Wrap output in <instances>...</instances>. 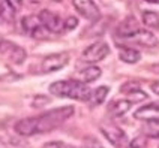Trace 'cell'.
I'll list each match as a JSON object with an SVG mask.
<instances>
[{
  "label": "cell",
  "instance_id": "cell-30",
  "mask_svg": "<svg viewBox=\"0 0 159 148\" xmlns=\"http://www.w3.org/2000/svg\"><path fill=\"white\" fill-rule=\"evenodd\" d=\"M68 148H75V147H68Z\"/></svg>",
  "mask_w": 159,
  "mask_h": 148
},
{
  "label": "cell",
  "instance_id": "cell-17",
  "mask_svg": "<svg viewBox=\"0 0 159 148\" xmlns=\"http://www.w3.org/2000/svg\"><path fill=\"white\" fill-rule=\"evenodd\" d=\"M143 132L149 138H159V117L158 118H153V120L144 121Z\"/></svg>",
  "mask_w": 159,
  "mask_h": 148
},
{
  "label": "cell",
  "instance_id": "cell-14",
  "mask_svg": "<svg viewBox=\"0 0 159 148\" xmlns=\"http://www.w3.org/2000/svg\"><path fill=\"white\" fill-rule=\"evenodd\" d=\"M119 59L123 61V63L134 64V63L140 61V59H141V54L137 51V50H134V48H129V46L120 45V46H119Z\"/></svg>",
  "mask_w": 159,
  "mask_h": 148
},
{
  "label": "cell",
  "instance_id": "cell-2",
  "mask_svg": "<svg viewBox=\"0 0 159 148\" xmlns=\"http://www.w3.org/2000/svg\"><path fill=\"white\" fill-rule=\"evenodd\" d=\"M90 88L81 81H56L50 85V93L57 97H68L86 102L90 96Z\"/></svg>",
  "mask_w": 159,
  "mask_h": 148
},
{
  "label": "cell",
  "instance_id": "cell-6",
  "mask_svg": "<svg viewBox=\"0 0 159 148\" xmlns=\"http://www.w3.org/2000/svg\"><path fill=\"white\" fill-rule=\"evenodd\" d=\"M71 2L80 15L90 23H96L101 18V12L93 0H71Z\"/></svg>",
  "mask_w": 159,
  "mask_h": 148
},
{
  "label": "cell",
  "instance_id": "cell-21",
  "mask_svg": "<svg viewBox=\"0 0 159 148\" xmlns=\"http://www.w3.org/2000/svg\"><path fill=\"white\" fill-rule=\"evenodd\" d=\"M83 148H104V145L93 136H86L83 141Z\"/></svg>",
  "mask_w": 159,
  "mask_h": 148
},
{
  "label": "cell",
  "instance_id": "cell-4",
  "mask_svg": "<svg viewBox=\"0 0 159 148\" xmlns=\"http://www.w3.org/2000/svg\"><path fill=\"white\" fill-rule=\"evenodd\" d=\"M0 54L14 64H21L27 57L24 48H21L20 45L14 44L11 41H3V39L0 42Z\"/></svg>",
  "mask_w": 159,
  "mask_h": 148
},
{
  "label": "cell",
  "instance_id": "cell-31",
  "mask_svg": "<svg viewBox=\"0 0 159 148\" xmlns=\"http://www.w3.org/2000/svg\"><path fill=\"white\" fill-rule=\"evenodd\" d=\"M0 42H2V39H0Z\"/></svg>",
  "mask_w": 159,
  "mask_h": 148
},
{
  "label": "cell",
  "instance_id": "cell-3",
  "mask_svg": "<svg viewBox=\"0 0 159 148\" xmlns=\"http://www.w3.org/2000/svg\"><path fill=\"white\" fill-rule=\"evenodd\" d=\"M101 133L105 136V139L114 145L117 148H125L129 145V139H128V135L125 133L120 127H117L111 123H105V124H101Z\"/></svg>",
  "mask_w": 159,
  "mask_h": 148
},
{
  "label": "cell",
  "instance_id": "cell-16",
  "mask_svg": "<svg viewBox=\"0 0 159 148\" xmlns=\"http://www.w3.org/2000/svg\"><path fill=\"white\" fill-rule=\"evenodd\" d=\"M101 69L98 67V66H89L86 69L81 70V73H80V81L81 82H84V84H87V82H93V81H96L99 76H101Z\"/></svg>",
  "mask_w": 159,
  "mask_h": 148
},
{
  "label": "cell",
  "instance_id": "cell-10",
  "mask_svg": "<svg viewBox=\"0 0 159 148\" xmlns=\"http://www.w3.org/2000/svg\"><path fill=\"white\" fill-rule=\"evenodd\" d=\"M125 39L129 41V42H134V44H137V45H141V46H147V48L158 46V44H159L158 37L153 35L152 32L144 30V28L137 30L135 33H132L131 36H128V37H125Z\"/></svg>",
  "mask_w": 159,
  "mask_h": 148
},
{
  "label": "cell",
  "instance_id": "cell-5",
  "mask_svg": "<svg viewBox=\"0 0 159 148\" xmlns=\"http://www.w3.org/2000/svg\"><path fill=\"white\" fill-rule=\"evenodd\" d=\"M21 27L26 35H29L30 37H35V39H44L48 33V30L42 26L38 15H26L21 20Z\"/></svg>",
  "mask_w": 159,
  "mask_h": 148
},
{
  "label": "cell",
  "instance_id": "cell-12",
  "mask_svg": "<svg viewBox=\"0 0 159 148\" xmlns=\"http://www.w3.org/2000/svg\"><path fill=\"white\" fill-rule=\"evenodd\" d=\"M137 30H140V23L135 17H128L119 24L117 30H116V36L117 37H128L132 33H135Z\"/></svg>",
  "mask_w": 159,
  "mask_h": 148
},
{
  "label": "cell",
  "instance_id": "cell-15",
  "mask_svg": "<svg viewBox=\"0 0 159 148\" xmlns=\"http://www.w3.org/2000/svg\"><path fill=\"white\" fill-rule=\"evenodd\" d=\"M110 93V87L107 85H101V87L95 88L93 91H90V96H89L87 102L90 106H99V105L104 103V100L107 99V94Z\"/></svg>",
  "mask_w": 159,
  "mask_h": 148
},
{
  "label": "cell",
  "instance_id": "cell-9",
  "mask_svg": "<svg viewBox=\"0 0 159 148\" xmlns=\"http://www.w3.org/2000/svg\"><path fill=\"white\" fill-rule=\"evenodd\" d=\"M38 17L41 20L42 26H44L48 32H51V33H62L63 30H65L63 20L59 17L57 14H54V12L48 11V9L41 11V14H39Z\"/></svg>",
  "mask_w": 159,
  "mask_h": 148
},
{
  "label": "cell",
  "instance_id": "cell-23",
  "mask_svg": "<svg viewBox=\"0 0 159 148\" xmlns=\"http://www.w3.org/2000/svg\"><path fill=\"white\" fill-rule=\"evenodd\" d=\"M131 148H146L147 147V138L146 136H137L135 139H132L129 142Z\"/></svg>",
  "mask_w": 159,
  "mask_h": 148
},
{
  "label": "cell",
  "instance_id": "cell-7",
  "mask_svg": "<svg viewBox=\"0 0 159 148\" xmlns=\"http://www.w3.org/2000/svg\"><path fill=\"white\" fill-rule=\"evenodd\" d=\"M69 63V54L68 52H56V54H50L47 55L42 63H41V69L42 72H56V70L63 69L66 64Z\"/></svg>",
  "mask_w": 159,
  "mask_h": 148
},
{
  "label": "cell",
  "instance_id": "cell-24",
  "mask_svg": "<svg viewBox=\"0 0 159 148\" xmlns=\"http://www.w3.org/2000/svg\"><path fill=\"white\" fill-rule=\"evenodd\" d=\"M63 26H65V30H74L75 27L78 26V20L75 17H68L63 21Z\"/></svg>",
  "mask_w": 159,
  "mask_h": 148
},
{
  "label": "cell",
  "instance_id": "cell-27",
  "mask_svg": "<svg viewBox=\"0 0 159 148\" xmlns=\"http://www.w3.org/2000/svg\"><path fill=\"white\" fill-rule=\"evenodd\" d=\"M150 88H152V91H153L155 94H158V96H159V81H155V82H152Z\"/></svg>",
  "mask_w": 159,
  "mask_h": 148
},
{
  "label": "cell",
  "instance_id": "cell-26",
  "mask_svg": "<svg viewBox=\"0 0 159 148\" xmlns=\"http://www.w3.org/2000/svg\"><path fill=\"white\" fill-rule=\"evenodd\" d=\"M8 2H9V5L14 8V11H15V12L23 8V0H8Z\"/></svg>",
  "mask_w": 159,
  "mask_h": 148
},
{
  "label": "cell",
  "instance_id": "cell-13",
  "mask_svg": "<svg viewBox=\"0 0 159 148\" xmlns=\"http://www.w3.org/2000/svg\"><path fill=\"white\" fill-rule=\"evenodd\" d=\"M132 102L129 99H119V100H113L108 105V114L111 117H122L128 112L132 106Z\"/></svg>",
  "mask_w": 159,
  "mask_h": 148
},
{
  "label": "cell",
  "instance_id": "cell-20",
  "mask_svg": "<svg viewBox=\"0 0 159 148\" xmlns=\"http://www.w3.org/2000/svg\"><path fill=\"white\" fill-rule=\"evenodd\" d=\"M128 96H129V100H131L132 103H140V102H143V100L147 99V94L143 91L141 88H140V90H135L132 93H129Z\"/></svg>",
  "mask_w": 159,
  "mask_h": 148
},
{
  "label": "cell",
  "instance_id": "cell-25",
  "mask_svg": "<svg viewBox=\"0 0 159 148\" xmlns=\"http://www.w3.org/2000/svg\"><path fill=\"white\" fill-rule=\"evenodd\" d=\"M42 148H68V145H65V144H62V142H56V141H53V142L45 144Z\"/></svg>",
  "mask_w": 159,
  "mask_h": 148
},
{
  "label": "cell",
  "instance_id": "cell-28",
  "mask_svg": "<svg viewBox=\"0 0 159 148\" xmlns=\"http://www.w3.org/2000/svg\"><path fill=\"white\" fill-rule=\"evenodd\" d=\"M146 2H149V3H158L159 5V0H146Z\"/></svg>",
  "mask_w": 159,
  "mask_h": 148
},
{
  "label": "cell",
  "instance_id": "cell-19",
  "mask_svg": "<svg viewBox=\"0 0 159 148\" xmlns=\"http://www.w3.org/2000/svg\"><path fill=\"white\" fill-rule=\"evenodd\" d=\"M143 24L149 28L156 30V28H159V15L156 12H152V11L143 12Z\"/></svg>",
  "mask_w": 159,
  "mask_h": 148
},
{
  "label": "cell",
  "instance_id": "cell-29",
  "mask_svg": "<svg viewBox=\"0 0 159 148\" xmlns=\"http://www.w3.org/2000/svg\"><path fill=\"white\" fill-rule=\"evenodd\" d=\"M51 2H62V0H51Z\"/></svg>",
  "mask_w": 159,
  "mask_h": 148
},
{
  "label": "cell",
  "instance_id": "cell-8",
  "mask_svg": "<svg viewBox=\"0 0 159 148\" xmlns=\"http://www.w3.org/2000/svg\"><path fill=\"white\" fill-rule=\"evenodd\" d=\"M110 54V46L107 42H95L90 46H87L84 51H83V60L87 61V63H96V61L104 60L107 55Z\"/></svg>",
  "mask_w": 159,
  "mask_h": 148
},
{
  "label": "cell",
  "instance_id": "cell-11",
  "mask_svg": "<svg viewBox=\"0 0 159 148\" xmlns=\"http://www.w3.org/2000/svg\"><path fill=\"white\" fill-rule=\"evenodd\" d=\"M159 117V103L158 102H152L144 106H140L135 112H134V118L141 120V121H147V120H153Z\"/></svg>",
  "mask_w": 159,
  "mask_h": 148
},
{
  "label": "cell",
  "instance_id": "cell-22",
  "mask_svg": "<svg viewBox=\"0 0 159 148\" xmlns=\"http://www.w3.org/2000/svg\"><path fill=\"white\" fill-rule=\"evenodd\" d=\"M135 90H140V84H138V82H135V81L125 82L123 85L120 87V91H122V93H126V94L132 93V91H135Z\"/></svg>",
  "mask_w": 159,
  "mask_h": 148
},
{
  "label": "cell",
  "instance_id": "cell-18",
  "mask_svg": "<svg viewBox=\"0 0 159 148\" xmlns=\"http://www.w3.org/2000/svg\"><path fill=\"white\" fill-rule=\"evenodd\" d=\"M0 18L8 23H12L15 18V11L9 5L8 0H0Z\"/></svg>",
  "mask_w": 159,
  "mask_h": 148
},
{
  "label": "cell",
  "instance_id": "cell-1",
  "mask_svg": "<svg viewBox=\"0 0 159 148\" xmlns=\"http://www.w3.org/2000/svg\"><path fill=\"white\" fill-rule=\"evenodd\" d=\"M74 115V106H62L41 114L38 117L23 118L15 124V132L21 136H32L51 132Z\"/></svg>",
  "mask_w": 159,
  "mask_h": 148
}]
</instances>
